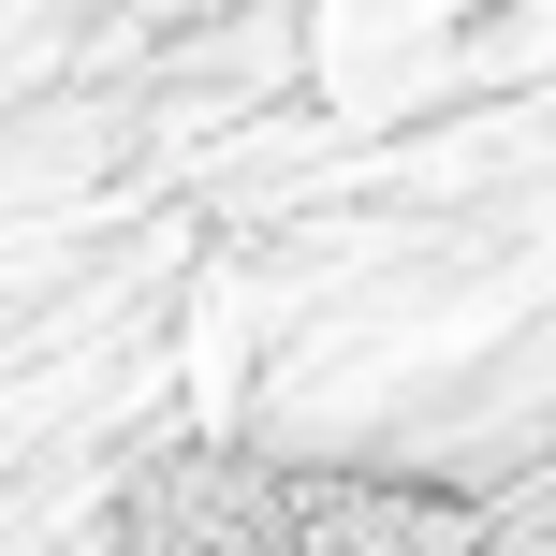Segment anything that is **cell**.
I'll list each match as a JSON object with an SVG mask.
<instances>
[{
  "label": "cell",
  "mask_w": 556,
  "mask_h": 556,
  "mask_svg": "<svg viewBox=\"0 0 556 556\" xmlns=\"http://www.w3.org/2000/svg\"><path fill=\"white\" fill-rule=\"evenodd\" d=\"M425 29H440V0H337V59H352V74L366 59H410Z\"/></svg>",
  "instance_id": "obj_1"
}]
</instances>
